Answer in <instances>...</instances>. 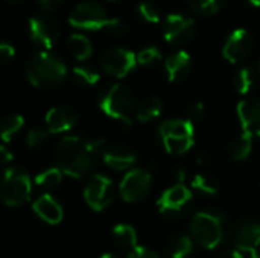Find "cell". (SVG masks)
Here are the masks:
<instances>
[{"mask_svg":"<svg viewBox=\"0 0 260 258\" xmlns=\"http://www.w3.org/2000/svg\"><path fill=\"white\" fill-rule=\"evenodd\" d=\"M107 148L105 140H87L82 137H64L55 151L56 166L70 178H84L91 172L99 155Z\"/></svg>","mask_w":260,"mask_h":258,"instance_id":"1","label":"cell"},{"mask_svg":"<svg viewBox=\"0 0 260 258\" xmlns=\"http://www.w3.org/2000/svg\"><path fill=\"white\" fill-rule=\"evenodd\" d=\"M69 23L81 30H105L113 35H123L128 30L123 20L111 17L105 6L96 2H82L76 5L69 15Z\"/></svg>","mask_w":260,"mask_h":258,"instance_id":"2","label":"cell"},{"mask_svg":"<svg viewBox=\"0 0 260 258\" xmlns=\"http://www.w3.org/2000/svg\"><path fill=\"white\" fill-rule=\"evenodd\" d=\"M67 76L66 62L49 50L30 56L26 64V78L37 88H53Z\"/></svg>","mask_w":260,"mask_h":258,"instance_id":"3","label":"cell"},{"mask_svg":"<svg viewBox=\"0 0 260 258\" xmlns=\"http://www.w3.org/2000/svg\"><path fill=\"white\" fill-rule=\"evenodd\" d=\"M98 106L101 111L125 125H133L134 114L137 111L136 96L126 85L111 84L104 87L98 96Z\"/></svg>","mask_w":260,"mask_h":258,"instance_id":"4","label":"cell"},{"mask_svg":"<svg viewBox=\"0 0 260 258\" xmlns=\"http://www.w3.org/2000/svg\"><path fill=\"white\" fill-rule=\"evenodd\" d=\"M227 224L221 211L207 208L197 213L190 222V234L198 245L206 249H215L225 237Z\"/></svg>","mask_w":260,"mask_h":258,"instance_id":"5","label":"cell"},{"mask_svg":"<svg viewBox=\"0 0 260 258\" xmlns=\"http://www.w3.org/2000/svg\"><path fill=\"white\" fill-rule=\"evenodd\" d=\"M160 140L168 154L183 155L189 152L195 143V126L189 119L166 120L158 128Z\"/></svg>","mask_w":260,"mask_h":258,"instance_id":"6","label":"cell"},{"mask_svg":"<svg viewBox=\"0 0 260 258\" xmlns=\"http://www.w3.org/2000/svg\"><path fill=\"white\" fill-rule=\"evenodd\" d=\"M2 201L8 207H20L30 199L32 195V181L27 172L20 167H9L3 173Z\"/></svg>","mask_w":260,"mask_h":258,"instance_id":"7","label":"cell"},{"mask_svg":"<svg viewBox=\"0 0 260 258\" xmlns=\"http://www.w3.org/2000/svg\"><path fill=\"white\" fill-rule=\"evenodd\" d=\"M192 198V192L184 184H175L161 193L157 201V207L165 217L180 219L190 208Z\"/></svg>","mask_w":260,"mask_h":258,"instance_id":"8","label":"cell"},{"mask_svg":"<svg viewBox=\"0 0 260 258\" xmlns=\"http://www.w3.org/2000/svg\"><path fill=\"white\" fill-rule=\"evenodd\" d=\"M151 187H152V176L149 172L143 169H131L122 178L119 192L123 201L134 204L143 201L149 195Z\"/></svg>","mask_w":260,"mask_h":258,"instance_id":"9","label":"cell"},{"mask_svg":"<svg viewBox=\"0 0 260 258\" xmlns=\"http://www.w3.org/2000/svg\"><path fill=\"white\" fill-rule=\"evenodd\" d=\"M84 199L91 210L104 211L114 199L113 181L102 173L93 175L84 189Z\"/></svg>","mask_w":260,"mask_h":258,"instance_id":"10","label":"cell"},{"mask_svg":"<svg viewBox=\"0 0 260 258\" xmlns=\"http://www.w3.org/2000/svg\"><path fill=\"white\" fill-rule=\"evenodd\" d=\"M137 64H139L137 55H134L131 50L122 49V47L110 49L101 56L102 70L114 78L128 76L133 70H136Z\"/></svg>","mask_w":260,"mask_h":258,"instance_id":"11","label":"cell"},{"mask_svg":"<svg viewBox=\"0 0 260 258\" xmlns=\"http://www.w3.org/2000/svg\"><path fill=\"white\" fill-rule=\"evenodd\" d=\"M197 32L195 20L183 14H171L161 26V33L169 44H184L192 40Z\"/></svg>","mask_w":260,"mask_h":258,"instance_id":"12","label":"cell"},{"mask_svg":"<svg viewBox=\"0 0 260 258\" xmlns=\"http://www.w3.org/2000/svg\"><path fill=\"white\" fill-rule=\"evenodd\" d=\"M29 35L35 44L44 50H50L56 46L61 30L53 18L47 15H34L29 18Z\"/></svg>","mask_w":260,"mask_h":258,"instance_id":"13","label":"cell"},{"mask_svg":"<svg viewBox=\"0 0 260 258\" xmlns=\"http://www.w3.org/2000/svg\"><path fill=\"white\" fill-rule=\"evenodd\" d=\"M79 116L75 108L69 105H58L47 111L44 117L46 128L50 134H62L69 132L78 125Z\"/></svg>","mask_w":260,"mask_h":258,"instance_id":"14","label":"cell"},{"mask_svg":"<svg viewBox=\"0 0 260 258\" xmlns=\"http://www.w3.org/2000/svg\"><path fill=\"white\" fill-rule=\"evenodd\" d=\"M251 47H253V38L250 32L247 29H236L230 33L229 40L225 41L222 53L229 62L236 64L250 55Z\"/></svg>","mask_w":260,"mask_h":258,"instance_id":"15","label":"cell"},{"mask_svg":"<svg viewBox=\"0 0 260 258\" xmlns=\"http://www.w3.org/2000/svg\"><path fill=\"white\" fill-rule=\"evenodd\" d=\"M238 119L244 132L260 137V99L248 97L238 103Z\"/></svg>","mask_w":260,"mask_h":258,"instance_id":"16","label":"cell"},{"mask_svg":"<svg viewBox=\"0 0 260 258\" xmlns=\"http://www.w3.org/2000/svg\"><path fill=\"white\" fill-rule=\"evenodd\" d=\"M104 163L113 170H131L137 161V155L126 146H107L102 152Z\"/></svg>","mask_w":260,"mask_h":258,"instance_id":"17","label":"cell"},{"mask_svg":"<svg viewBox=\"0 0 260 258\" xmlns=\"http://www.w3.org/2000/svg\"><path fill=\"white\" fill-rule=\"evenodd\" d=\"M235 245L239 251L251 255L260 249V224L256 220H245L235 234Z\"/></svg>","mask_w":260,"mask_h":258,"instance_id":"18","label":"cell"},{"mask_svg":"<svg viewBox=\"0 0 260 258\" xmlns=\"http://www.w3.org/2000/svg\"><path fill=\"white\" fill-rule=\"evenodd\" d=\"M192 68V58L187 52L178 50L165 59V73L169 82H181Z\"/></svg>","mask_w":260,"mask_h":258,"instance_id":"19","label":"cell"},{"mask_svg":"<svg viewBox=\"0 0 260 258\" xmlns=\"http://www.w3.org/2000/svg\"><path fill=\"white\" fill-rule=\"evenodd\" d=\"M32 210L46 224L56 225L62 220V207L50 195H41L38 199H35L32 204Z\"/></svg>","mask_w":260,"mask_h":258,"instance_id":"20","label":"cell"},{"mask_svg":"<svg viewBox=\"0 0 260 258\" xmlns=\"http://www.w3.org/2000/svg\"><path fill=\"white\" fill-rule=\"evenodd\" d=\"M67 46H69V50L73 55V58L78 59V61H87L93 55V44L82 33L70 35V38L67 41Z\"/></svg>","mask_w":260,"mask_h":258,"instance_id":"21","label":"cell"},{"mask_svg":"<svg viewBox=\"0 0 260 258\" xmlns=\"http://www.w3.org/2000/svg\"><path fill=\"white\" fill-rule=\"evenodd\" d=\"M163 111V103L158 97H146L137 105L136 119L142 123H148L157 119Z\"/></svg>","mask_w":260,"mask_h":258,"instance_id":"22","label":"cell"},{"mask_svg":"<svg viewBox=\"0 0 260 258\" xmlns=\"http://www.w3.org/2000/svg\"><path fill=\"white\" fill-rule=\"evenodd\" d=\"M253 140H254L253 135H250V134L242 131V134L238 135L232 141V144H230V155H232V158L236 160V161L247 160L250 157L251 151H253Z\"/></svg>","mask_w":260,"mask_h":258,"instance_id":"23","label":"cell"},{"mask_svg":"<svg viewBox=\"0 0 260 258\" xmlns=\"http://www.w3.org/2000/svg\"><path fill=\"white\" fill-rule=\"evenodd\" d=\"M113 240L119 248L133 249L137 246V233L131 225L120 224L113 228Z\"/></svg>","mask_w":260,"mask_h":258,"instance_id":"24","label":"cell"},{"mask_svg":"<svg viewBox=\"0 0 260 258\" xmlns=\"http://www.w3.org/2000/svg\"><path fill=\"white\" fill-rule=\"evenodd\" d=\"M24 126V119L20 114H9L2 120V140L5 143L12 141V138L21 131Z\"/></svg>","mask_w":260,"mask_h":258,"instance_id":"25","label":"cell"},{"mask_svg":"<svg viewBox=\"0 0 260 258\" xmlns=\"http://www.w3.org/2000/svg\"><path fill=\"white\" fill-rule=\"evenodd\" d=\"M193 242L187 236H177L171 240L168 252L172 258H187L192 254Z\"/></svg>","mask_w":260,"mask_h":258,"instance_id":"26","label":"cell"},{"mask_svg":"<svg viewBox=\"0 0 260 258\" xmlns=\"http://www.w3.org/2000/svg\"><path fill=\"white\" fill-rule=\"evenodd\" d=\"M62 173L64 172L58 166L46 169V170H43L41 173H38L35 176V184L38 187H43V189H55V187H58L61 184Z\"/></svg>","mask_w":260,"mask_h":258,"instance_id":"27","label":"cell"},{"mask_svg":"<svg viewBox=\"0 0 260 258\" xmlns=\"http://www.w3.org/2000/svg\"><path fill=\"white\" fill-rule=\"evenodd\" d=\"M72 75H73L75 82L82 87H93L99 82V71H96L94 68H91L88 65L73 67Z\"/></svg>","mask_w":260,"mask_h":258,"instance_id":"28","label":"cell"},{"mask_svg":"<svg viewBox=\"0 0 260 258\" xmlns=\"http://www.w3.org/2000/svg\"><path fill=\"white\" fill-rule=\"evenodd\" d=\"M192 187L204 195H216L219 192V182L209 173H197L192 179Z\"/></svg>","mask_w":260,"mask_h":258,"instance_id":"29","label":"cell"},{"mask_svg":"<svg viewBox=\"0 0 260 258\" xmlns=\"http://www.w3.org/2000/svg\"><path fill=\"white\" fill-rule=\"evenodd\" d=\"M235 88L239 94H247L251 88H253V84H254V73L251 68L248 67H244L241 68L236 76H235Z\"/></svg>","mask_w":260,"mask_h":258,"instance_id":"30","label":"cell"},{"mask_svg":"<svg viewBox=\"0 0 260 258\" xmlns=\"http://www.w3.org/2000/svg\"><path fill=\"white\" fill-rule=\"evenodd\" d=\"M190 8L201 15H213L221 9V0H187Z\"/></svg>","mask_w":260,"mask_h":258,"instance_id":"31","label":"cell"},{"mask_svg":"<svg viewBox=\"0 0 260 258\" xmlns=\"http://www.w3.org/2000/svg\"><path fill=\"white\" fill-rule=\"evenodd\" d=\"M137 11H139L140 17L148 23H158L160 21V9L155 3H152L149 0L140 2L137 6Z\"/></svg>","mask_w":260,"mask_h":258,"instance_id":"32","label":"cell"},{"mask_svg":"<svg viewBox=\"0 0 260 258\" xmlns=\"http://www.w3.org/2000/svg\"><path fill=\"white\" fill-rule=\"evenodd\" d=\"M161 59V53L157 47L151 46V47H145L142 49L139 53H137V61L140 65L143 67H149V65H154L157 64L158 61Z\"/></svg>","mask_w":260,"mask_h":258,"instance_id":"33","label":"cell"},{"mask_svg":"<svg viewBox=\"0 0 260 258\" xmlns=\"http://www.w3.org/2000/svg\"><path fill=\"white\" fill-rule=\"evenodd\" d=\"M49 134H50V132H49L47 129L34 128V129H30V131L27 132V135H26V143H27L29 148H38V146H41V144L47 140Z\"/></svg>","mask_w":260,"mask_h":258,"instance_id":"34","label":"cell"},{"mask_svg":"<svg viewBox=\"0 0 260 258\" xmlns=\"http://www.w3.org/2000/svg\"><path fill=\"white\" fill-rule=\"evenodd\" d=\"M204 113H206L204 103L203 102H193L187 109V119L192 120L193 123H197L204 117Z\"/></svg>","mask_w":260,"mask_h":258,"instance_id":"35","label":"cell"},{"mask_svg":"<svg viewBox=\"0 0 260 258\" xmlns=\"http://www.w3.org/2000/svg\"><path fill=\"white\" fill-rule=\"evenodd\" d=\"M128 258H160L155 251H152L151 248L146 246H136L131 249V252L128 254Z\"/></svg>","mask_w":260,"mask_h":258,"instance_id":"36","label":"cell"},{"mask_svg":"<svg viewBox=\"0 0 260 258\" xmlns=\"http://www.w3.org/2000/svg\"><path fill=\"white\" fill-rule=\"evenodd\" d=\"M14 56H15V49H14V46L9 44V43H6V41H3V43L0 44V59H2V64H3V65L9 64L11 59H12Z\"/></svg>","mask_w":260,"mask_h":258,"instance_id":"37","label":"cell"},{"mask_svg":"<svg viewBox=\"0 0 260 258\" xmlns=\"http://www.w3.org/2000/svg\"><path fill=\"white\" fill-rule=\"evenodd\" d=\"M62 0H38V6L44 12H53L61 6Z\"/></svg>","mask_w":260,"mask_h":258,"instance_id":"38","label":"cell"},{"mask_svg":"<svg viewBox=\"0 0 260 258\" xmlns=\"http://www.w3.org/2000/svg\"><path fill=\"white\" fill-rule=\"evenodd\" d=\"M218 258H244V255L239 249H229V251L221 252Z\"/></svg>","mask_w":260,"mask_h":258,"instance_id":"39","label":"cell"},{"mask_svg":"<svg viewBox=\"0 0 260 258\" xmlns=\"http://www.w3.org/2000/svg\"><path fill=\"white\" fill-rule=\"evenodd\" d=\"M0 155H2V163H3V164L12 161V158H14L12 152H11L6 146H2V148H0Z\"/></svg>","mask_w":260,"mask_h":258,"instance_id":"40","label":"cell"},{"mask_svg":"<svg viewBox=\"0 0 260 258\" xmlns=\"http://www.w3.org/2000/svg\"><path fill=\"white\" fill-rule=\"evenodd\" d=\"M174 178H175L177 184H183L184 182V178H186V170L183 167H177L174 170Z\"/></svg>","mask_w":260,"mask_h":258,"instance_id":"41","label":"cell"},{"mask_svg":"<svg viewBox=\"0 0 260 258\" xmlns=\"http://www.w3.org/2000/svg\"><path fill=\"white\" fill-rule=\"evenodd\" d=\"M207 161H209V157L206 154H203V155L198 157V164H206Z\"/></svg>","mask_w":260,"mask_h":258,"instance_id":"42","label":"cell"},{"mask_svg":"<svg viewBox=\"0 0 260 258\" xmlns=\"http://www.w3.org/2000/svg\"><path fill=\"white\" fill-rule=\"evenodd\" d=\"M253 6H256V8H260V0H248Z\"/></svg>","mask_w":260,"mask_h":258,"instance_id":"43","label":"cell"},{"mask_svg":"<svg viewBox=\"0 0 260 258\" xmlns=\"http://www.w3.org/2000/svg\"><path fill=\"white\" fill-rule=\"evenodd\" d=\"M101 258H117L116 255H113V254H104V255H101Z\"/></svg>","mask_w":260,"mask_h":258,"instance_id":"44","label":"cell"},{"mask_svg":"<svg viewBox=\"0 0 260 258\" xmlns=\"http://www.w3.org/2000/svg\"><path fill=\"white\" fill-rule=\"evenodd\" d=\"M251 258H260V249L257 251V252H256V254H253V255H251Z\"/></svg>","mask_w":260,"mask_h":258,"instance_id":"45","label":"cell"},{"mask_svg":"<svg viewBox=\"0 0 260 258\" xmlns=\"http://www.w3.org/2000/svg\"><path fill=\"white\" fill-rule=\"evenodd\" d=\"M6 2H9V3H18V2H21V0H6Z\"/></svg>","mask_w":260,"mask_h":258,"instance_id":"46","label":"cell"},{"mask_svg":"<svg viewBox=\"0 0 260 258\" xmlns=\"http://www.w3.org/2000/svg\"><path fill=\"white\" fill-rule=\"evenodd\" d=\"M259 67H260V65H259Z\"/></svg>","mask_w":260,"mask_h":258,"instance_id":"47","label":"cell"}]
</instances>
